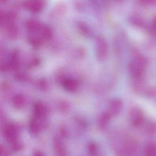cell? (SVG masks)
<instances>
[{
  "label": "cell",
  "mask_w": 156,
  "mask_h": 156,
  "mask_svg": "<svg viewBox=\"0 0 156 156\" xmlns=\"http://www.w3.org/2000/svg\"><path fill=\"white\" fill-rule=\"evenodd\" d=\"M146 66L145 58L141 56H137L133 58L129 63V72L134 78L139 79L144 74Z\"/></svg>",
  "instance_id": "6da1fadb"
},
{
  "label": "cell",
  "mask_w": 156,
  "mask_h": 156,
  "mask_svg": "<svg viewBox=\"0 0 156 156\" xmlns=\"http://www.w3.org/2000/svg\"><path fill=\"white\" fill-rule=\"evenodd\" d=\"M95 52L96 58L99 61L106 60L108 55V46L107 42L103 38H99L96 40Z\"/></svg>",
  "instance_id": "7a4b0ae2"
},
{
  "label": "cell",
  "mask_w": 156,
  "mask_h": 156,
  "mask_svg": "<svg viewBox=\"0 0 156 156\" xmlns=\"http://www.w3.org/2000/svg\"><path fill=\"white\" fill-rule=\"evenodd\" d=\"M61 83L63 88L68 92H76L80 87L79 82L74 78L65 77Z\"/></svg>",
  "instance_id": "3957f363"
},
{
  "label": "cell",
  "mask_w": 156,
  "mask_h": 156,
  "mask_svg": "<svg viewBox=\"0 0 156 156\" xmlns=\"http://www.w3.org/2000/svg\"><path fill=\"white\" fill-rule=\"evenodd\" d=\"M123 103L120 99L117 98L112 99L109 101L108 105V112L111 115L119 114L122 109Z\"/></svg>",
  "instance_id": "277c9868"
},
{
  "label": "cell",
  "mask_w": 156,
  "mask_h": 156,
  "mask_svg": "<svg viewBox=\"0 0 156 156\" xmlns=\"http://www.w3.org/2000/svg\"><path fill=\"white\" fill-rule=\"evenodd\" d=\"M48 107L42 102H37L34 107V113L36 118L42 119L44 118L48 114Z\"/></svg>",
  "instance_id": "5b68a950"
},
{
  "label": "cell",
  "mask_w": 156,
  "mask_h": 156,
  "mask_svg": "<svg viewBox=\"0 0 156 156\" xmlns=\"http://www.w3.org/2000/svg\"><path fill=\"white\" fill-rule=\"evenodd\" d=\"M144 113L140 108L134 107L130 112L129 116L131 122L135 125H138L144 119Z\"/></svg>",
  "instance_id": "8992f818"
},
{
  "label": "cell",
  "mask_w": 156,
  "mask_h": 156,
  "mask_svg": "<svg viewBox=\"0 0 156 156\" xmlns=\"http://www.w3.org/2000/svg\"><path fill=\"white\" fill-rule=\"evenodd\" d=\"M6 138L10 141H12L14 139L16 134V131L14 127L13 126H10L6 128L5 132Z\"/></svg>",
  "instance_id": "52a82bcc"
},
{
  "label": "cell",
  "mask_w": 156,
  "mask_h": 156,
  "mask_svg": "<svg viewBox=\"0 0 156 156\" xmlns=\"http://www.w3.org/2000/svg\"><path fill=\"white\" fill-rule=\"evenodd\" d=\"M154 27L155 29L156 30V18L155 19L154 21Z\"/></svg>",
  "instance_id": "ba28073f"
}]
</instances>
